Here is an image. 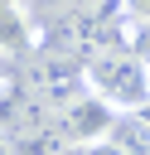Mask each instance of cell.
<instances>
[{
	"instance_id": "2",
	"label": "cell",
	"mask_w": 150,
	"mask_h": 155,
	"mask_svg": "<svg viewBox=\"0 0 150 155\" xmlns=\"http://www.w3.org/2000/svg\"><path fill=\"white\" fill-rule=\"evenodd\" d=\"M24 78H29V92H39L53 111H63L68 102H77L87 92V63L73 58V53H53V48L34 53Z\"/></svg>"
},
{
	"instance_id": "7",
	"label": "cell",
	"mask_w": 150,
	"mask_h": 155,
	"mask_svg": "<svg viewBox=\"0 0 150 155\" xmlns=\"http://www.w3.org/2000/svg\"><path fill=\"white\" fill-rule=\"evenodd\" d=\"M77 150H82V155H126L111 136H106V140H92V145H77Z\"/></svg>"
},
{
	"instance_id": "6",
	"label": "cell",
	"mask_w": 150,
	"mask_h": 155,
	"mask_svg": "<svg viewBox=\"0 0 150 155\" xmlns=\"http://www.w3.org/2000/svg\"><path fill=\"white\" fill-rule=\"evenodd\" d=\"M126 48H135L150 63V19H126Z\"/></svg>"
},
{
	"instance_id": "1",
	"label": "cell",
	"mask_w": 150,
	"mask_h": 155,
	"mask_svg": "<svg viewBox=\"0 0 150 155\" xmlns=\"http://www.w3.org/2000/svg\"><path fill=\"white\" fill-rule=\"evenodd\" d=\"M87 92L116 111H150V63L135 48H102L87 58Z\"/></svg>"
},
{
	"instance_id": "5",
	"label": "cell",
	"mask_w": 150,
	"mask_h": 155,
	"mask_svg": "<svg viewBox=\"0 0 150 155\" xmlns=\"http://www.w3.org/2000/svg\"><path fill=\"white\" fill-rule=\"evenodd\" d=\"M111 140L126 155H150V116L145 111H121L116 126H111Z\"/></svg>"
},
{
	"instance_id": "8",
	"label": "cell",
	"mask_w": 150,
	"mask_h": 155,
	"mask_svg": "<svg viewBox=\"0 0 150 155\" xmlns=\"http://www.w3.org/2000/svg\"><path fill=\"white\" fill-rule=\"evenodd\" d=\"M126 15L131 19H150V0H126Z\"/></svg>"
},
{
	"instance_id": "4",
	"label": "cell",
	"mask_w": 150,
	"mask_h": 155,
	"mask_svg": "<svg viewBox=\"0 0 150 155\" xmlns=\"http://www.w3.org/2000/svg\"><path fill=\"white\" fill-rule=\"evenodd\" d=\"M0 145H5V155H58V150H68V140H63L58 126H44V131H10V136H0Z\"/></svg>"
},
{
	"instance_id": "10",
	"label": "cell",
	"mask_w": 150,
	"mask_h": 155,
	"mask_svg": "<svg viewBox=\"0 0 150 155\" xmlns=\"http://www.w3.org/2000/svg\"><path fill=\"white\" fill-rule=\"evenodd\" d=\"M29 5H58V0H29Z\"/></svg>"
},
{
	"instance_id": "9",
	"label": "cell",
	"mask_w": 150,
	"mask_h": 155,
	"mask_svg": "<svg viewBox=\"0 0 150 155\" xmlns=\"http://www.w3.org/2000/svg\"><path fill=\"white\" fill-rule=\"evenodd\" d=\"M58 155H82V150H77V145H68V150H58Z\"/></svg>"
},
{
	"instance_id": "11",
	"label": "cell",
	"mask_w": 150,
	"mask_h": 155,
	"mask_svg": "<svg viewBox=\"0 0 150 155\" xmlns=\"http://www.w3.org/2000/svg\"><path fill=\"white\" fill-rule=\"evenodd\" d=\"M0 97H5V73H0Z\"/></svg>"
},
{
	"instance_id": "3",
	"label": "cell",
	"mask_w": 150,
	"mask_h": 155,
	"mask_svg": "<svg viewBox=\"0 0 150 155\" xmlns=\"http://www.w3.org/2000/svg\"><path fill=\"white\" fill-rule=\"evenodd\" d=\"M116 116H121V111H116L111 102H102L97 92H82L77 102H68V107L58 111V131H63L68 145H92V140H106V136H111Z\"/></svg>"
}]
</instances>
